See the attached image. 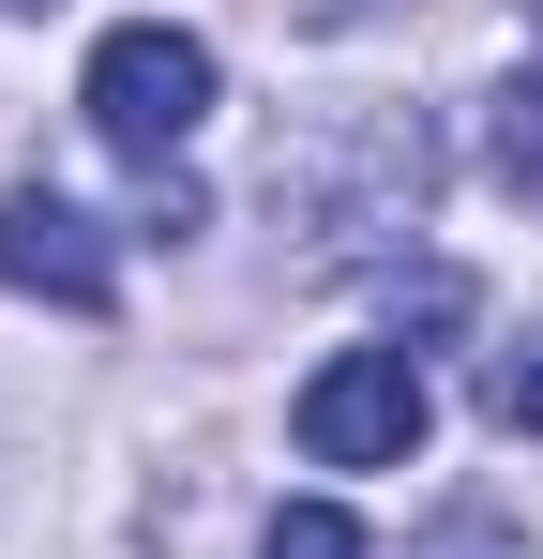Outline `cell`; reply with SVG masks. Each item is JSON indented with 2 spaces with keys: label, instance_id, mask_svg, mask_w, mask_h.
<instances>
[{
  "label": "cell",
  "instance_id": "cell-5",
  "mask_svg": "<svg viewBox=\"0 0 543 559\" xmlns=\"http://www.w3.org/2000/svg\"><path fill=\"white\" fill-rule=\"evenodd\" d=\"M257 559H362V530L348 514H333V499H287V514H272V545Z\"/></svg>",
  "mask_w": 543,
  "mask_h": 559
},
{
  "label": "cell",
  "instance_id": "cell-6",
  "mask_svg": "<svg viewBox=\"0 0 543 559\" xmlns=\"http://www.w3.org/2000/svg\"><path fill=\"white\" fill-rule=\"evenodd\" d=\"M483 408H498L514 439H543V333H529V348H498V378H483Z\"/></svg>",
  "mask_w": 543,
  "mask_h": 559
},
{
  "label": "cell",
  "instance_id": "cell-7",
  "mask_svg": "<svg viewBox=\"0 0 543 559\" xmlns=\"http://www.w3.org/2000/svg\"><path fill=\"white\" fill-rule=\"evenodd\" d=\"M0 15H61V0H0Z\"/></svg>",
  "mask_w": 543,
  "mask_h": 559
},
{
  "label": "cell",
  "instance_id": "cell-1",
  "mask_svg": "<svg viewBox=\"0 0 543 559\" xmlns=\"http://www.w3.org/2000/svg\"><path fill=\"white\" fill-rule=\"evenodd\" d=\"M212 92H227V76H212V46H196V31H167V15L106 31V46H90V76H76L90 136H106V152H136V167H167L181 136L212 121Z\"/></svg>",
  "mask_w": 543,
  "mask_h": 559
},
{
  "label": "cell",
  "instance_id": "cell-4",
  "mask_svg": "<svg viewBox=\"0 0 543 559\" xmlns=\"http://www.w3.org/2000/svg\"><path fill=\"white\" fill-rule=\"evenodd\" d=\"M498 182H514V197L543 212V61L514 76V92H498Z\"/></svg>",
  "mask_w": 543,
  "mask_h": 559
},
{
  "label": "cell",
  "instance_id": "cell-2",
  "mask_svg": "<svg viewBox=\"0 0 543 559\" xmlns=\"http://www.w3.org/2000/svg\"><path fill=\"white\" fill-rule=\"evenodd\" d=\"M302 454L317 468H408L423 454V424H438V393H423V364L408 348H333V364L302 378Z\"/></svg>",
  "mask_w": 543,
  "mask_h": 559
},
{
  "label": "cell",
  "instance_id": "cell-3",
  "mask_svg": "<svg viewBox=\"0 0 543 559\" xmlns=\"http://www.w3.org/2000/svg\"><path fill=\"white\" fill-rule=\"evenodd\" d=\"M0 287L61 302V318H106L121 258H106V227H90V212H76L61 182H15V197H0Z\"/></svg>",
  "mask_w": 543,
  "mask_h": 559
}]
</instances>
